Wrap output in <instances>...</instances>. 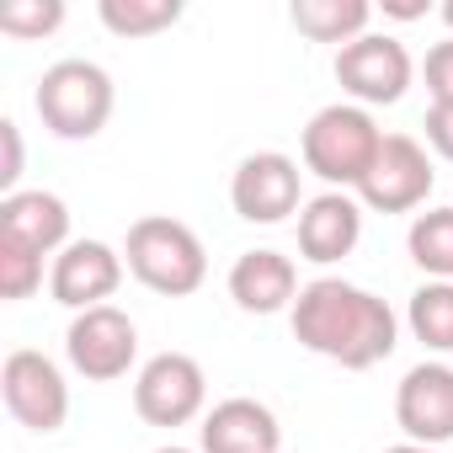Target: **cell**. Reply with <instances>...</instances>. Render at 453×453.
I'll use <instances>...</instances> for the list:
<instances>
[{"mask_svg": "<svg viewBox=\"0 0 453 453\" xmlns=\"http://www.w3.org/2000/svg\"><path fill=\"white\" fill-rule=\"evenodd\" d=\"M294 336L315 357H331L342 368H373L395 352L400 320L379 294L342 278H315L294 299Z\"/></svg>", "mask_w": 453, "mask_h": 453, "instance_id": "obj_1", "label": "cell"}, {"mask_svg": "<svg viewBox=\"0 0 453 453\" xmlns=\"http://www.w3.org/2000/svg\"><path fill=\"white\" fill-rule=\"evenodd\" d=\"M123 262H128V273H134L150 294H165V299H187V294H197L203 278H208V251H203V241L187 230L181 219H165V213H150V219H134V224H128Z\"/></svg>", "mask_w": 453, "mask_h": 453, "instance_id": "obj_2", "label": "cell"}, {"mask_svg": "<svg viewBox=\"0 0 453 453\" xmlns=\"http://www.w3.org/2000/svg\"><path fill=\"white\" fill-rule=\"evenodd\" d=\"M379 150H384V128L373 123V112L368 107H357V102H331V107H320L315 118H310V128H304V165L320 176V181H331V192L342 187H363V176L373 171V160H379Z\"/></svg>", "mask_w": 453, "mask_h": 453, "instance_id": "obj_3", "label": "cell"}, {"mask_svg": "<svg viewBox=\"0 0 453 453\" xmlns=\"http://www.w3.org/2000/svg\"><path fill=\"white\" fill-rule=\"evenodd\" d=\"M33 102H38V118H43L49 134H59V139H96L107 128L118 96H112V75L102 65L59 59V65L43 70Z\"/></svg>", "mask_w": 453, "mask_h": 453, "instance_id": "obj_4", "label": "cell"}, {"mask_svg": "<svg viewBox=\"0 0 453 453\" xmlns=\"http://www.w3.org/2000/svg\"><path fill=\"white\" fill-rule=\"evenodd\" d=\"M336 81H342V91H347L357 107H389V102H400V96L411 91L416 65H411V54H405L400 38H389V33H363L357 43H347V49L336 54Z\"/></svg>", "mask_w": 453, "mask_h": 453, "instance_id": "obj_5", "label": "cell"}, {"mask_svg": "<svg viewBox=\"0 0 453 453\" xmlns=\"http://www.w3.org/2000/svg\"><path fill=\"white\" fill-rule=\"evenodd\" d=\"M203 400H208V373L187 352H160L134 379V411L150 426H187L203 416Z\"/></svg>", "mask_w": 453, "mask_h": 453, "instance_id": "obj_6", "label": "cell"}, {"mask_svg": "<svg viewBox=\"0 0 453 453\" xmlns=\"http://www.w3.org/2000/svg\"><path fill=\"white\" fill-rule=\"evenodd\" d=\"M65 352H70V368L86 373L91 384H112L134 368L139 357V331L123 310L112 304H96V310H81L65 331Z\"/></svg>", "mask_w": 453, "mask_h": 453, "instance_id": "obj_7", "label": "cell"}, {"mask_svg": "<svg viewBox=\"0 0 453 453\" xmlns=\"http://www.w3.org/2000/svg\"><path fill=\"white\" fill-rule=\"evenodd\" d=\"M0 395H6V411L33 432H59L65 416H70V384H65L59 363L33 352V347L6 357V368H0Z\"/></svg>", "mask_w": 453, "mask_h": 453, "instance_id": "obj_8", "label": "cell"}, {"mask_svg": "<svg viewBox=\"0 0 453 453\" xmlns=\"http://www.w3.org/2000/svg\"><path fill=\"white\" fill-rule=\"evenodd\" d=\"M299 160L278 155V150H262V155H246L235 165V181H230V203L246 224H283L288 213L304 208V187H299Z\"/></svg>", "mask_w": 453, "mask_h": 453, "instance_id": "obj_9", "label": "cell"}, {"mask_svg": "<svg viewBox=\"0 0 453 453\" xmlns=\"http://www.w3.org/2000/svg\"><path fill=\"white\" fill-rule=\"evenodd\" d=\"M432 181L437 176H432L426 150L411 134H384V150H379V160H373V171L363 176L357 192L373 213H411V208L426 203Z\"/></svg>", "mask_w": 453, "mask_h": 453, "instance_id": "obj_10", "label": "cell"}, {"mask_svg": "<svg viewBox=\"0 0 453 453\" xmlns=\"http://www.w3.org/2000/svg\"><path fill=\"white\" fill-rule=\"evenodd\" d=\"M395 421L421 448L453 442V368L448 363H416L395 389Z\"/></svg>", "mask_w": 453, "mask_h": 453, "instance_id": "obj_11", "label": "cell"}, {"mask_svg": "<svg viewBox=\"0 0 453 453\" xmlns=\"http://www.w3.org/2000/svg\"><path fill=\"white\" fill-rule=\"evenodd\" d=\"M123 283V257L107 246V241H70L59 257H54V273H49V288L65 310H96L118 294Z\"/></svg>", "mask_w": 453, "mask_h": 453, "instance_id": "obj_12", "label": "cell"}, {"mask_svg": "<svg viewBox=\"0 0 453 453\" xmlns=\"http://www.w3.org/2000/svg\"><path fill=\"white\" fill-rule=\"evenodd\" d=\"M203 453H278L283 448V426L278 416L251 400V395H235V400H219L208 416H203Z\"/></svg>", "mask_w": 453, "mask_h": 453, "instance_id": "obj_13", "label": "cell"}, {"mask_svg": "<svg viewBox=\"0 0 453 453\" xmlns=\"http://www.w3.org/2000/svg\"><path fill=\"white\" fill-rule=\"evenodd\" d=\"M357 241H363V208L347 192H320V197H310L299 208V251H304V262L331 267V262L352 257Z\"/></svg>", "mask_w": 453, "mask_h": 453, "instance_id": "obj_14", "label": "cell"}, {"mask_svg": "<svg viewBox=\"0 0 453 453\" xmlns=\"http://www.w3.org/2000/svg\"><path fill=\"white\" fill-rule=\"evenodd\" d=\"M230 299L251 315H278L294 310L299 299V273L283 251H241V262L230 267Z\"/></svg>", "mask_w": 453, "mask_h": 453, "instance_id": "obj_15", "label": "cell"}, {"mask_svg": "<svg viewBox=\"0 0 453 453\" xmlns=\"http://www.w3.org/2000/svg\"><path fill=\"white\" fill-rule=\"evenodd\" d=\"M0 235L33 246L38 257H54L70 246V208L54 192H12L0 197Z\"/></svg>", "mask_w": 453, "mask_h": 453, "instance_id": "obj_16", "label": "cell"}, {"mask_svg": "<svg viewBox=\"0 0 453 453\" xmlns=\"http://www.w3.org/2000/svg\"><path fill=\"white\" fill-rule=\"evenodd\" d=\"M294 27L315 43H357L373 22V6L368 0H294Z\"/></svg>", "mask_w": 453, "mask_h": 453, "instance_id": "obj_17", "label": "cell"}, {"mask_svg": "<svg viewBox=\"0 0 453 453\" xmlns=\"http://www.w3.org/2000/svg\"><path fill=\"white\" fill-rule=\"evenodd\" d=\"M405 251H411V262H416L426 278L453 283V208H426V213H416L411 235H405Z\"/></svg>", "mask_w": 453, "mask_h": 453, "instance_id": "obj_18", "label": "cell"}, {"mask_svg": "<svg viewBox=\"0 0 453 453\" xmlns=\"http://www.w3.org/2000/svg\"><path fill=\"white\" fill-rule=\"evenodd\" d=\"M96 17L118 38H155L181 22V0H102Z\"/></svg>", "mask_w": 453, "mask_h": 453, "instance_id": "obj_19", "label": "cell"}, {"mask_svg": "<svg viewBox=\"0 0 453 453\" xmlns=\"http://www.w3.org/2000/svg\"><path fill=\"white\" fill-rule=\"evenodd\" d=\"M405 320L426 352H453V283H421Z\"/></svg>", "mask_w": 453, "mask_h": 453, "instance_id": "obj_20", "label": "cell"}, {"mask_svg": "<svg viewBox=\"0 0 453 453\" xmlns=\"http://www.w3.org/2000/svg\"><path fill=\"white\" fill-rule=\"evenodd\" d=\"M43 288V257L12 235H0V294L6 299H33Z\"/></svg>", "mask_w": 453, "mask_h": 453, "instance_id": "obj_21", "label": "cell"}, {"mask_svg": "<svg viewBox=\"0 0 453 453\" xmlns=\"http://www.w3.org/2000/svg\"><path fill=\"white\" fill-rule=\"evenodd\" d=\"M65 22V0H6L0 6V33L12 38H49Z\"/></svg>", "mask_w": 453, "mask_h": 453, "instance_id": "obj_22", "label": "cell"}, {"mask_svg": "<svg viewBox=\"0 0 453 453\" xmlns=\"http://www.w3.org/2000/svg\"><path fill=\"white\" fill-rule=\"evenodd\" d=\"M421 75H426L432 107H453V38L426 49V65H421Z\"/></svg>", "mask_w": 453, "mask_h": 453, "instance_id": "obj_23", "label": "cell"}, {"mask_svg": "<svg viewBox=\"0 0 453 453\" xmlns=\"http://www.w3.org/2000/svg\"><path fill=\"white\" fill-rule=\"evenodd\" d=\"M0 144H6V160H0V187H6V197L17 192V176H22V128L6 118L0 123Z\"/></svg>", "mask_w": 453, "mask_h": 453, "instance_id": "obj_24", "label": "cell"}, {"mask_svg": "<svg viewBox=\"0 0 453 453\" xmlns=\"http://www.w3.org/2000/svg\"><path fill=\"white\" fill-rule=\"evenodd\" d=\"M426 144L453 160V107H426Z\"/></svg>", "mask_w": 453, "mask_h": 453, "instance_id": "obj_25", "label": "cell"}, {"mask_svg": "<svg viewBox=\"0 0 453 453\" xmlns=\"http://www.w3.org/2000/svg\"><path fill=\"white\" fill-rule=\"evenodd\" d=\"M384 12H389V17H400V22H411V17H421L426 6H416V0H384Z\"/></svg>", "mask_w": 453, "mask_h": 453, "instance_id": "obj_26", "label": "cell"}, {"mask_svg": "<svg viewBox=\"0 0 453 453\" xmlns=\"http://www.w3.org/2000/svg\"><path fill=\"white\" fill-rule=\"evenodd\" d=\"M384 453H437V448H421V442H395V448H384Z\"/></svg>", "mask_w": 453, "mask_h": 453, "instance_id": "obj_27", "label": "cell"}, {"mask_svg": "<svg viewBox=\"0 0 453 453\" xmlns=\"http://www.w3.org/2000/svg\"><path fill=\"white\" fill-rule=\"evenodd\" d=\"M442 22H448V27H453V0H442Z\"/></svg>", "mask_w": 453, "mask_h": 453, "instance_id": "obj_28", "label": "cell"}, {"mask_svg": "<svg viewBox=\"0 0 453 453\" xmlns=\"http://www.w3.org/2000/svg\"><path fill=\"white\" fill-rule=\"evenodd\" d=\"M155 453H192V448H176V442H171V448H155Z\"/></svg>", "mask_w": 453, "mask_h": 453, "instance_id": "obj_29", "label": "cell"}]
</instances>
